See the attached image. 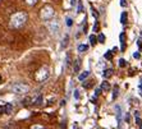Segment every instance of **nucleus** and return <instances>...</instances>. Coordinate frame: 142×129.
<instances>
[{
  "label": "nucleus",
  "instance_id": "nucleus-1",
  "mask_svg": "<svg viewBox=\"0 0 142 129\" xmlns=\"http://www.w3.org/2000/svg\"><path fill=\"white\" fill-rule=\"evenodd\" d=\"M27 20V14L24 12L14 13L10 18V27L12 28H21Z\"/></svg>",
  "mask_w": 142,
  "mask_h": 129
},
{
  "label": "nucleus",
  "instance_id": "nucleus-34",
  "mask_svg": "<svg viewBox=\"0 0 142 129\" xmlns=\"http://www.w3.org/2000/svg\"><path fill=\"white\" fill-rule=\"evenodd\" d=\"M140 116V112L138 111H134V118H138Z\"/></svg>",
  "mask_w": 142,
  "mask_h": 129
},
{
  "label": "nucleus",
  "instance_id": "nucleus-4",
  "mask_svg": "<svg viewBox=\"0 0 142 129\" xmlns=\"http://www.w3.org/2000/svg\"><path fill=\"white\" fill-rule=\"evenodd\" d=\"M12 91L17 95H22V93H27L29 91V86L26 83H16L12 86Z\"/></svg>",
  "mask_w": 142,
  "mask_h": 129
},
{
  "label": "nucleus",
  "instance_id": "nucleus-28",
  "mask_svg": "<svg viewBox=\"0 0 142 129\" xmlns=\"http://www.w3.org/2000/svg\"><path fill=\"white\" fill-rule=\"evenodd\" d=\"M133 58H136V59H140V58H141L140 52H134V54H133Z\"/></svg>",
  "mask_w": 142,
  "mask_h": 129
},
{
  "label": "nucleus",
  "instance_id": "nucleus-39",
  "mask_svg": "<svg viewBox=\"0 0 142 129\" xmlns=\"http://www.w3.org/2000/svg\"><path fill=\"white\" fill-rule=\"evenodd\" d=\"M141 36H142V35H141Z\"/></svg>",
  "mask_w": 142,
  "mask_h": 129
},
{
  "label": "nucleus",
  "instance_id": "nucleus-5",
  "mask_svg": "<svg viewBox=\"0 0 142 129\" xmlns=\"http://www.w3.org/2000/svg\"><path fill=\"white\" fill-rule=\"evenodd\" d=\"M115 114H116V120H118V127L120 128V125H122V109L119 105L115 106Z\"/></svg>",
  "mask_w": 142,
  "mask_h": 129
},
{
  "label": "nucleus",
  "instance_id": "nucleus-23",
  "mask_svg": "<svg viewBox=\"0 0 142 129\" xmlns=\"http://www.w3.org/2000/svg\"><path fill=\"white\" fill-rule=\"evenodd\" d=\"M78 12H83V7H82V1L78 3Z\"/></svg>",
  "mask_w": 142,
  "mask_h": 129
},
{
  "label": "nucleus",
  "instance_id": "nucleus-25",
  "mask_svg": "<svg viewBox=\"0 0 142 129\" xmlns=\"http://www.w3.org/2000/svg\"><path fill=\"white\" fill-rule=\"evenodd\" d=\"M72 23H73V22H72L70 18H67V26H68V27H70V26H72Z\"/></svg>",
  "mask_w": 142,
  "mask_h": 129
},
{
  "label": "nucleus",
  "instance_id": "nucleus-27",
  "mask_svg": "<svg viewBox=\"0 0 142 129\" xmlns=\"http://www.w3.org/2000/svg\"><path fill=\"white\" fill-rule=\"evenodd\" d=\"M74 99H76V100H78V99H79V92H78L77 89H76V91H74Z\"/></svg>",
  "mask_w": 142,
  "mask_h": 129
},
{
  "label": "nucleus",
  "instance_id": "nucleus-3",
  "mask_svg": "<svg viewBox=\"0 0 142 129\" xmlns=\"http://www.w3.org/2000/svg\"><path fill=\"white\" fill-rule=\"evenodd\" d=\"M47 77H49V68L47 67H42L35 73V79L37 82H44L47 79Z\"/></svg>",
  "mask_w": 142,
  "mask_h": 129
},
{
  "label": "nucleus",
  "instance_id": "nucleus-7",
  "mask_svg": "<svg viewBox=\"0 0 142 129\" xmlns=\"http://www.w3.org/2000/svg\"><path fill=\"white\" fill-rule=\"evenodd\" d=\"M79 68H81V60L77 59L74 61V65H73V70H74V73H78L79 72Z\"/></svg>",
  "mask_w": 142,
  "mask_h": 129
},
{
  "label": "nucleus",
  "instance_id": "nucleus-36",
  "mask_svg": "<svg viewBox=\"0 0 142 129\" xmlns=\"http://www.w3.org/2000/svg\"><path fill=\"white\" fill-rule=\"evenodd\" d=\"M70 3H72V5H74V3H76V0H72Z\"/></svg>",
  "mask_w": 142,
  "mask_h": 129
},
{
  "label": "nucleus",
  "instance_id": "nucleus-9",
  "mask_svg": "<svg viewBox=\"0 0 142 129\" xmlns=\"http://www.w3.org/2000/svg\"><path fill=\"white\" fill-rule=\"evenodd\" d=\"M101 91H109L110 89V84H109V82H103V84H101Z\"/></svg>",
  "mask_w": 142,
  "mask_h": 129
},
{
  "label": "nucleus",
  "instance_id": "nucleus-6",
  "mask_svg": "<svg viewBox=\"0 0 142 129\" xmlns=\"http://www.w3.org/2000/svg\"><path fill=\"white\" fill-rule=\"evenodd\" d=\"M119 40H120V45H122V51H123L124 49H125V33L124 32H122L120 33V36H119Z\"/></svg>",
  "mask_w": 142,
  "mask_h": 129
},
{
  "label": "nucleus",
  "instance_id": "nucleus-26",
  "mask_svg": "<svg viewBox=\"0 0 142 129\" xmlns=\"http://www.w3.org/2000/svg\"><path fill=\"white\" fill-rule=\"evenodd\" d=\"M136 124H138V125H141V124H142V120H141L140 116H138V118H136Z\"/></svg>",
  "mask_w": 142,
  "mask_h": 129
},
{
  "label": "nucleus",
  "instance_id": "nucleus-21",
  "mask_svg": "<svg viewBox=\"0 0 142 129\" xmlns=\"http://www.w3.org/2000/svg\"><path fill=\"white\" fill-rule=\"evenodd\" d=\"M31 129H45V128H44L42 125H37V124H36V125H32Z\"/></svg>",
  "mask_w": 142,
  "mask_h": 129
},
{
  "label": "nucleus",
  "instance_id": "nucleus-15",
  "mask_svg": "<svg viewBox=\"0 0 142 129\" xmlns=\"http://www.w3.org/2000/svg\"><path fill=\"white\" fill-rule=\"evenodd\" d=\"M96 40L99 41V42H101V44H104V42H105V36L103 35V33H100V35H99V37H97Z\"/></svg>",
  "mask_w": 142,
  "mask_h": 129
},
{
  "label": "nucleus",
  "instance_id": "nucleus-31",
  "mask_svg": "<svg viewBox=\"0 0 142 129\" xmlns=\"http://www.w3.org/2000/svg\"><path fill=\"white\" fill-rule=\"evenodd\" d=\"M0 129H16L13 125H7V127H3V128H0Z\"/></svg>",
  "mask_w": 142,
  "mask_h": 129
},
{
  "label": "nucleus",
  "instance_id": "nucleus-20",
  "mask_svg": "<svg viewBox=\"0 0 142 129\" xmlns=\"http://www.w3.org/2000/svg\"><path fill=\"white\" fill-rule=\"evenodd\" d=\"M99 28H100V26H99V22H96L94 24V31L95 32H99Z\"/></svg>",
  "mask_w": 142,
  "mask_h": 129
},
{
  "label": "nucleus",
  "instance_id": "nucleus-38",
  "mask_svg": "<svg viewBox=\"0 0 142 129\" xmlns=\"http://www.w3.org/2000/svg\"><path fill=\"white\" fill-rule=\"evenodd\" d=\"M0 83H1V77H0Z\"/></svg>",
  "mask_w": 142,
  "mask_h": 129
},
{
  "label": "nucleus",
  "instance_id": "nucleus-12",
  "mask_svg": "<svg viewBox=\"0 0 142 129\" xmlns=\"http://www.w3.org/2000/svg\"><path fill=\"white\" fill-rule=\"evenodd\" d=\"M12 111H13V105H12V104H7V105H5V112H7V114H10Z\"/></svg>",
  "mask_w": 142,
  "mask_h": 129
},
{
  "label": "nucleus",
  "instance_id": "nucleus-32",
  "mask_svg": "<svg viewBox=\"0 0 142 129\" xmlns=\"http://www.w3.org/2000/svg\"><path fill=\"white\" fill-rule=\"evenodd\" d=\"M92 15H94L95 18H97V17H99V13H97V12H95V10H92Z\"/></svg>",
  "mask_w": 142,
  "mask_h": 129
},
{
  "label": "nucleus",
  "instance_id": "nucleus-2",
  "mask_svg": "<svg viewBox=\"0 0 142 129\" xmlns=\"http://www.w3.org/2000/svg\"><path fill=\"white\" fill-rule=\"evenodd\" d=\"M55 12H54V8L51 5H45L42 9L40 10V17L42 20H49L54 17Z\"/></svg>",
  "mask_w": 142,
  "mask_h": 129
},
{
  "label": "nucleus",
  "instance_id": "nucleus-37",
  "mask_svg": "<svg viewBox=\"0 0 142 129\" xmlns=\"http://www.w3.org/2000/svg\"><path fill=\"white\" fill-rule=\"evenodd\" d=\"M140 129H142V124H141V125H140Z\"/></svg>",
  "mask_w": 142,
  "mask_h": 129
},
{
  "label": "nucleus",
  "instance_id": "nucleus-17",
  "mask_svg": "<svg viewBox=\"0 0 142 129\" xmlns=\"http://www.w3.org/2000/svg\"><path fill=\"white\" fill-rule=\"evenodd\" d=\"M118 91H119L118 86H116V87H114V92H113V99H114V100L118 97Z\"/></svg>",
  "mask_w": 142,
  "mask_h": 129
},
{
  "label": "nucleus",
  "instance_id": "nucleus-11",
  "mask_svg": "<svg viewBox=\"0 0 142 129\" xmlns=\"http://www.w3.org/2000/svg\"><path fill=\"white\" fill-rule=\"evenodd\" d=\"M87 50H88V45L82 44V45L78 46V51H79V52H85V51H87Z\"/></svg>",
  "mask_w": 142,
  "mask_h": 129
},
{
  "label": "nucleus",
  "instance_id": "nucleus-14",
  "mask_svg": "<svg viewBox=\"0 0 142 129\" xmlns=\"http://www.w3.org/2000/svg\"><path fill=\"white\" fill-rule=\"evenodd\" d=\"M105 59H108V60H111V59H113V52H111V51H108V52H105Z\"/></svg>",
  "mask_w": 142,
  "mask_h": 129
},
{
  "label": "nucleus",
  "instance_id": "nucleus-30",
  "mask_svg": "<svg viewBox=\"0 0 142 129\" xmlns=\"http://www.w3.org/2000/svg\"><path fill=\"white\" fill-rule=\"evenodd\" d=\"M124 119H125V121L129 123V121H131V116H129V114H125V118H124Z\"/></svg>",
  "mask_w": 142,
  "mask_h": 129
},
{
  "label": "nucleus",
  "instance_id": "nucleus-33",
  "mask_svg": "<svg viewBox=\"0 0 142 129\" xmlns=\"http://www.w3.org/2000/svg\"><path fill=\"white\" fill-rule=\"evenodd\" d=\"M67 44H68V36H65V39H64V42H63V46H67Z\"/></svg>",
  "mask_w": 142,
  "mask_h": 129
},
{
  "label": "nucleus",
  "instance_id": "nucleus-13",
  "mask_svg": "<svg viewBox=\"0 0 142 129\" xmlns=\"http://www.w3.org/2000/svg\"><path fill=\"white\" fill-rule=\"evenodd\" d=\"M120 22H122V24H125L127 23V13L125 12H123L122 15H120Z\"/></svg>",
  "mask_w": 142,
  "mask_h": 129
},
{
  "label": "nucleus",
  "instance_id": "nucleus-10",
  "mask_svg": "<svg viewBox=\"0 0 142 129\" xmlns=\"http://www.w3.org/2000/svg\"><path fill=\"white\" fill-rule=\"evenodd\" d=\"M88 76H90V72H88V70H86V72H83L82 74H79V77H78V78H79V80H85Z\"/></svg>",
  "mask_w": 142,
  "mask_h": 129
},
{
  "label": "nucleus",
  "instance_id": "nucleus-35",
  "mask_svg": "<svg viewBox=\"0 0 142 129\" xmlns=\"http://www.w3.org/2000/svg\"><path fill=\"white\" fill-rule=\"evenodd\" d=\"M140 88H141V91H142V79H141V84H140ZM141 95H142V92H141Z\"/></svg>",
  "mask_w": 142,
  "mask_h": 129
},
{
  "label": "nucleus",
  "instance_id": "nucleus-19",
  "mask_svg": "<svg viewBox=\"0 0 142 129\" xmlns=\"http://www.w3.org/2000/svg\"><path fill=\"white\" fill-rule=\"evenodd\" d=\"M24 1H26L28 5H35V4L37 3V0H24Z\"/></svg>",
  "mask_w": 142,
  "mask_h": 129
},
{
  "label": "nucleus",
  "instance_id": "nucleus-16",
  "mask_svg": "<svg viewBox=\"0 0 142 129\" xmlns=\"http://www.w3.org/2000/svg\"><path fill=\"white\" fill-rule=\"evenodd\" d=\"M96 37H95L94 35H91V36H90V42H91V45H92V46H95V45H96Z\"/></svg>",
  "mask_w": 142,
  "mask_h": 129
},
{
  "label": "nucleus",
  "instance_id": "nucleus-8",
  "mask_svg": "<svg viewBox=\"0 0 142 129\" xmlns=\"http://www.w3.org/2000/svg\"><path fill=\"white\" fill-rule=\"evenodd\" d=\"M103 76H104L105 79L110 78V77L113 76V70H111V69H105V70H104V73H103Z\"/></svg>",
  "mask_w": 142,
  "mask_h": 129
},
{
  "label": "nucleus",
  "instance_id": "nucleus-22",
  "mask_svg": "<svg viewBox=\"0 0 142 129\" xmlns=\"http://www.w3.org/2000/svg\"><path fill=\"white\" fill-rule=\"evenodd\" d=\"M5 112V105H0V115Z\"/></svg>",
  "mask_w": 142,
  "mask_h": 129
},
{
  "label": "nucleus",
  "instance_id": "nucleus-29",
  "mask_svg": "<svg viewBox=\"0 0 142 129\" xmlns=\"http://www.w3.org/2000/svg\"><path fill=\"white\" fill-rule=\"evenodd\" d=\"M127 5V0H120V7H125Z\"/></svg>",
  "mask_w": 142,
  "mask_h": 129
},
{
  "label": "nucleus",
  "instance_id": "nucleus-24",
  "mask_svg": "<svg viewBox=\"0 0 142 129\" xmlns=\"http://www.w3.org/2000/svg\"><path fill=\"white\" fill-rule=\"evenodd\" d=\"M100 93H101V89H100V88H97L96 91H95V99H96V97H97V96H99Z\"/></svg>",
  "mask_w": 142,
  "mask_h": 129
},
{
  "label": "nucleus",
  "instance_id": "nucleus-18",
  "mask_svg": "<svg viewBox=\"0 0 142 129\" xmlns=\"http://www.w3.org/2000/svg\"><path fill=\"white\" fill-rule=\"evenodd\" d=\"M125 65H127V61H125V60H124V59L119 60V67H120V68H124Z\"/></svg>",
  "mask_w": 142,
  "mask_h": 129
}]
</instances>
